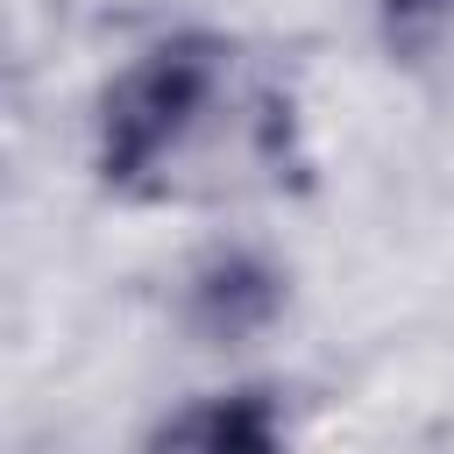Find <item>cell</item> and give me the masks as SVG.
Segmentation results:
<instances>
[{
  "mask_svg": "<svg viewBox=\"0 0 454 454\" xmlns=\"http://www.w3.org/2000/svg\"><path fill=\"white\" fill-rule=\"evenodd\" d=\"M284 419H277V390H213L192 397L177 419L156 426V447H277Z\"/></svg>",
  "mask_w": 454,
  "mask_h": 454,
  "instance_id": "3957f363",
  "label": "cell"
},
{
  "mask_svg": "<svg viewBox=\"0 0 454 454\" xmlns=\"http://www.w3.org/2000/svg\"><path fill=\"white\" fill-rule=\"evenodd\" d=\"M376 21H383V43L404 64L454 50V0H376Z\"/></svg>",
  "mask_w": 454,
  "mask_h": 454,
  "instance_id": "277c9868",
  "label": "cell"
},
{
  "mask_svg": "<svg viewBox=\"0 0 454 454\" xmlns=\"http://www.w3.org/2000/svg\"><path fill=\"white\" fill-rule=\"evenodd\" d=\"M92 170L135 206L277 192L305 170L298 106L234 35L177 28L128 57L92 114Z\"/></svg>",
  "mask_w": 454,
  "mask_h": 454,
  "instance_id": "6da1fadb",
  "label": "cell"
},
{
  "mask_svg": "<svg viewBox=\"0 0 454 454\" xmlns=\"http://www.w3.org/2000/svg\"><path fill=\"white\" fill-rule=\"evenodd\" d=\"M284 312V277L248 255V248H227V255H206L184 284V319L206 333V340H248L262 333L270 319Z\"/></svg>",
  "mask_w": 454,
  "mask_h": 454,
  "instance_id": "7a4b0ae2",
  "label": "cell"
}]
</instances>
